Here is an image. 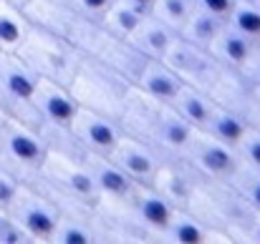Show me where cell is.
<instances>
[{"label":"cell","mask_w":260,"mask_h":244,"mask_svg":"<svg viewBox=\"0 0 260 244\" xmlns=\"http://www.w3.org/2000/svg\"><path fill=\"white\" fill-rule=\"evenodd\" d=\"M212 53V58L222 66V68H235V71H245V66L250 63V58L258 51V43L245 38L243 33L233 30L228 23L222 25V30L215 35V40L207 48Z\"/></svg>","instance_id":"cell-19"},{"label":"cell","mask_w":260,"mask_h":244,"mask_svg":"<svg viewBox=\"0 0 260 244\" xmlns=\"http://www.w3.org/2000/svg\"><path fill=\"white\" fill-rule=\"evenodd\" d=\"M69 3L74 5V10L79 13V18H84V20H96V23H99L114 0H69Z\"/></svg>","instance_id":"cell-35"},{"label":"cell","mask_w":260,"mask_h":244,"mask_svg":"<svg viewBox=\"0 0 260 244\" xmlns=\"http://www.w3.org/2000/svg\"><path fill=\"white\" fill-rule=\"evenodd\" d=\"M69 131L76 139V144L84 151H91V154H111L114 146L119 144V139L124 136V129H121L119 118L96 113V111L84 108V106L74 116Z\"/></svg>","instance_id":"cell-12"},{"label":"cell","mask_w":260,"mask_h":244,"mask_svg":"<svg viewBox=\"0 0 260 244\" xmlns=\"http://www.w3.org/2000/svg\"><path fill=\"white\" fill-rule=\"evenodd\" d=\"M15 56L38 78L66 83V86L74 81V76H76V71L84 61V53L74 46L71 38L56 35V33L33 28V25H30L25 40L18 46Z\"/></svg>","instance_id":"cell-4"},{"label":"cell","mask_w":260,"mask_h":244,"mask_svg":"<svg viewBox=\"0 0 260 244\" xmlns=\"http://www.w3.org/2000/svg\"><path fill=\"white\" fill-rule=\"evenodd\" d=\"M124 134L147 141L165 156H179L192 136V126L172 108V103L154 101L132 86L126 106L119 116Z\"/></svg>","instance_id":"cell-1"},{"label":"cell","mask_w":260,"mask_h":244,"mask_svg":"<svg viewBox=\"0 0 260 244\" xmlns=\"http://www.w3.org/2000/svg\"><path fill=\"white\" fill-rule=\"evenodd\" d=\"M144 15H147V13H142V10L134 8L132 3H126V0H114L99 23H101L109 33H114V35L129 40V35L137 30V25L142 23Z\"/></svg>","instance_id":"cell-28"},{"label":"cell","mask_w":260,"mask_h":244,"mask_svg":"<svg viewBox=\"0 0 260 244\" xmlns=\"http://www.w3.org/2000/svg\"><path fill=\"white\" fill-rule=\"evenodd\" d=\"M258 51H260V43H258Z\"/></svg>","instance_id":"cell-42"},{"label":"cell","mask_w":260,"mask_h":244,"mask_svg":"<svg viewBox=\"0 0 260 244\" xmlns=\"http://www.w3.org/2000/svg\"><path fill=\"white\" fill-rule=\"evenodd\" d=\"M192 3H194L197 10H205V13L220 18V20H228V15L235 8V0H192Z\"/></svg>","instance_id":"cell-36"},{"label":"cell","mask_w":260,"mask_h":244,"mask_svg":"<svg viewBox=\"0 0 260 244\" xmlns=\"http://www.w3.org/2000/svg\"><path fill=\"white\" fill-rule=\"evenodd\" d=\"M179 156L205 181H230V176L240 166V156H238L235 146H230L200 129L192 131V136Z\"/></svg>","instance_id":"cell-10"},{"label":"cell","mask_w":260,"mask_h":244,"mask_svg":"<svg viewBox=\"0 0 260 244\" xmlns=\"http://www.w3.org/2000/svg\"><path fill=\"white\" fill-rule=\"evenodd\" d=\"M23 13L33 28L66 35V38H71L76 23L81 20L69 0H28L23 5Z\"/></svg>","instance_id":"cell-17"},{"label":"cell","mask_w":260,"mask_h":244,"mask_svg":"<svg viewBox=\"0 0 260 244\" xmlns=\"http://www.w3.org/2000/svg\"><path fill=\"white\" fill-rule=\"evenodd\" d=\"M253 86L255 83L250 81L243 71L222 68L220 76L215 78V83L210 86L207 96L222 108H230V111H238V113H248V101H250Z\"/></svg>","instance_id":"cell-20"},{"label":"cell","mask_w":260,"mask_h":244,"mask_svg":"<svg viewBox=\"0 0 260 244\" xmlns=\"http://www.w3.org/2000/svg\"><path fill=\"white\" fill-rule=\"evenodd\" d=\"M172 108L192 126V129H205V124L210 121V116H212V108H215V101L205 93V91H200V88H194V86H182L179 88V93L172 98Z\"/></svg>","instance_id":"cell-25"},{"label":"cell","mask_w":260,"mask_h":244,"mask_svg":"<svg viewBox=\"0 0 260 244\" xmlns=\"http://www.w3.org/2000/svg\"><path fill=\"white\" fill-rule=\"evenodd\" d=\"M84 166H86L88 176L99 191V196H111V199H124L134 181L121 171V166L114 161L109 154H84Z\"/></svg>","instance_id":"cell-18"},{"label":"cell","mask_w":260,"mask_h":244,"mask_svg":"<svg viewBox=\"0 0 260 244\" xmlns=\"http://www.w3.org/2000/svg\"><path fill=\"white\" fill-rule=\"evenodd\" d=\"M222 25H225V20H220V18H215V15H210V13L194 8L192 15H189V20H187L184 28L179 30V38L189 40L192 46L210 48V43H212L215 35L222 30Z\"/></svg>","instance_id":"cell-29"},{"label":"cell","mask_w":260,"mask_h":244,"mask_svg":"<svg viewBox=\"0 0 260 244\" xmlns=\"http://www.w3.org/2000/svg\"><path fill=\"white\" fill-rule=\"evenodd\" d=\"M38 76L15 56L0 51V113L18 118L30 126H41V118L33 108V91Z\"/></svg>","instance_id":"cell-8"},{"label":"cell","mask_w":260,"mask_h":244,"mask_svg":"<svg viewBox=\"0 0 260 244\" xmlns=\"http://www.w3.org/2000/svg\"><path fill=\"white\" fill-rule=\"evenodd\" d=\"M159 242L167 244H207V242H222L220 234H215L207 224H202L189 209H174L172 219L162 234Z\"/></svg>","instance_id":"cell-23"},{"label":"cell","mask_w":260,"mask_h":244,"mask_svg":"<svg viewBox=\"0 0 260 244\" xmlns=\"http://www.w3.org/2000/svg\"><path fill=\"white\" fill-rule=\"evenodd\" d=\"M248 126H250V121H248L245 113H238V111H230V108H222V106L215 103L212 116H210V121L205 124L202 131H207L210 136H215V139H220L230 146H238V141L243 139Z\"/></svg>","instance_id":"cell-26"},{"label":"cell","mask_w":260,"mask_h":244,"mask_svg":"<svg viewBox=\"0 0 260 244\" xmlns=\"http://www.w3.org/2000/svg\"><path fill=\"white\" fill-rule=\"evenodd\" d=\"M18 179L15 176H10L5 169H0V207H8L10 204V199H13V194L18 191Z\"/></svg>","instance_id":"cell-37"},{"label":"cell","mask_w":260,"mask_h":244,"mask_svg":"<svg viewBox=\"0 0 260 244\" xmlns=\"http://www.w3.org/2000/svg\"><path fill=\"white\" fill-rule=\"evenodd\" d=\"M233 30L260 43V3L258 0H235L233 13L225 20Z\"/></svg>","instance_id":"cell-30"},{"label":"cell","mask_w":260,"mask_h":244,"mask_svg":"<svg viewBox=\"0 0 260 244\" xmlns=\"http://www.w3.org/2000/svg\"><path fill=\"white\" fill-rule=\"evenodd\" d=\"M3 3H10V5H15V8H23L28 0H3Z\"/></svg>","instance_id":"cell-41"},{"label":"cell","mask_w":260,"mask_h":244,"mask_svg":"<svg viewBox=\"0 0 260 244\" xmlns=\"http://www.w3.org/2000/svg\"><path fill=\"white\" fill-rule=\"evenodd\" d=\"M177 33L170 25H165L162 20H157L152 13H147L142 18V23L137 25V30L129 35V43L144 56V58H165V53L170 51L174 43Z\"/></svg>","instance_id":"cell-22"},{"label":"cell","mask_w":260,"mask_h":244,"mask_svg":"<svg viewBox=\"0 0 260 244\" xmlns=\"http://www.w3.org/2000/svg\"><path fill=\"white\" fill-rule=\"evenodd\" d=\"M132 86L134 83L126 81L121 73H116L114 68H109L101 61L88 58V56H84L74 81L69 83L79 106L91 108L96 113H104V116H111V118L121 116L126 98L132 93Z\"/></svg>","instance_id":"cell-5"},{"label":"cell","mask_w":260,"mask_h":244,"mask_svg":"<svg viewBox=\"0 0 260 244\" xmlns=\"http://www.w3.org/2000/svg\"><path fill=\"white\" fill-rule=\"evenodd\" d=\"M0 244H30L28 234L13 219L8 207H0Z\"/></svg>","instance_id":"cell-34"},{"label":"cell","mask_w":260,"mask_h":244,"mask_svg":"<svg viewBox=\"0 0 260 244\" xmlns=\"http://www.w3.org/2000/svg\"><path fill=\"white\" fill-rule=\"evenodd\" d=\"M33 184L41 186L61 212H91L99 201V191L84 166V156H71L56 149H48Z\"/></svg>","instance_id":"cell-2"},{"label":"cell","mask_w":260,"mask_h":244,"mask_svg":"<svg viewBox=\"0 0 260 244\" xmlns=\"http://www.w3.org/2000/svg\"><path fill=\"white\" fill-rule=\"evenodd\" d=\"M109 156L121 166V171L134 184H152L159 164L165 161V154H159L154 146H149L147 141L134 139L129 134H124L119 139V144L114 146V151Z\"/></svg>","instance_id":"cell-16"},{"label":"cell","mask_w":260,"mask_h":244,"mask_svg":"<svg viewBox=\"0 0 260 244\" xmlns=\"http://www.w3.org/2000/svg\"><path fill=\"white\" fill-rule=\"evenodd\" d=\"M200 181H202L200 174L182 156H165V161L157 169L152 186L172 204L174 209H187L197 186H200Z\"/></svg>","instance_id":"cell-15"},{"label":"cell","mask_w":260,"mask_h":244,"mask_svg":"<svg viewBox=\"0 0 260 244\" xmlns=\"http://www.w3.org/2000/svg\"><path fill=\"white\" fill-rule=\"evenodd\" d=\"M71 40L74 46L88 56V58H96L101 61L104 66L114 68L116 73H121L126 81H137V76L142 73L144 63L149 58H144L126 38H119L114 33H109L101 23L96 20H79L74 33H71Z\"/></svg>","instance_id":"cell-6"},{"label":"cell","mask_w":260,"mask_h":244,"mask_svg":"<svg viewBox=\"0 0 260 244\" xmlns=\"http://www.w3.org/2000/svg\"><path fill=\"white\" fill-rule=\"evenodd\" d=\"M228 184L238 191V196H240L253 212H260V171L258 169L245 166V164L240 161V166L235 169V174L230 176Z\"/></svg>","instance_id":"cell-31"},{"label":"cell","mask_w":260,"mask_h":244,"mask_svg":"<svg viewBox=\"0 0 260 244\" xmlns=\"http://www.w3.org/2000/svg\"><path fill=\"white\" fill-rule=\"evenodd\" d=\"M182 86H184V81L174 73L162 58H149L144 63L142 73L134 81L137 91H142L144 96H149L154 101H162V103H172V98L179 93Z\"/></svg>","instance_id":"cell-21"},{"label":"cell","mask_w":260,"mask_h":244,"mask_svg":"<svg viewBox=\"0 0 260 244\" xmlns=\"http://www.w3.org/2000/svg\"><path fill=\"white\" fill-rule=\"evenodd\" d=\"M235 149H238V156H240V161L245 166H253V169L260 171V129L258 126L250 124Z\"/></svg>","instance_id":"cell-33"},{"label":"cell","mask_w":260,"mask_h":244,"mask_svg":"<svg viewBox=\"0 0 260 244\" xmlns=\"http://www.w3.org/2000/svg\"><path fill=\"white\" fill-rule=\"evenodd\" d=\"M174 73L187 83V86H194L200 91H210V86L215 83V78L220 76L222 66L212 58V53L207 48H200V46H192L189 40L184 38H174V43L170 46V51L165 53L162 58Z\"/></svg>","instance_id":"cell-11"},{"label":"cell","mask_w":260,"mask_h":244,"mask_svg":"<svg viewBox=\"0 0 260 244\" xmlns=\"http://www.w3.org/2000/svg\"><path fill=\"white\" fill-rule=\"evenodd\" d=\"M192 10H194V3L192 0H154V5H152L149 13L157 20H162L165 25H170L174 33L179 35V30L189 20Z\"/></svg>","instance_id":"cell-32"},{"label":"cell","mask_w":260,"mask_h":244,"mask_svg":"<svg viewBox=\"0 0 260 244\" xmlns=\"http://www.w3.org/2000/svg\"><path fill=\"white\" fill-rule=\"evenodd\" d=\"M137 224L144 229L149 242H159L170 219H172L174 207L152 186V184H134L132 191L124 196Z\"/></svg>","instance_id":"cell-13"},{"label":"cell","mask_w":260,"mask_h":244,"mask_svg":"<svg viewBox=\"0 0 260 244\" xmlns=\"http://www.w3.org/2000/svg\"><path fill=\"white\" fill-rule=\"evenodd\" d=\"M245 242L250 244H260V212L253 214L250 224H248V232H245Z\"/></svg>","instance_id":"cell-39"},{"label":"cell","mask_w":260,"mask_h":244,"mask_svg":"<svg viewBox=\"0 0 260 244\" xmlns=\"http://www.w3.org/2000/svg\"><path fill=\"white\" fill-rule=\"evenodd\" d=\"M8 212L28 234L30 244H48V237L61 217L58 204L33 181H20L18 191L13 194Z\"/></svg>","instance_id":"cell-9"},{"label":"cell","mask_w":260,"mask_h":244,"mask_svg":"<svg viewBox=\"0 0 260 244\" xmlns=\"http://www.w3.org/2000/svg\"><path fill=\"white\" fill-rule=\"evenodd\" d=\"M126 3H132L134 8H139L142 13H149V10H152V5H154V0H126Z\"/></svg>","instance_id":"cell-40"},{"label":"cell","mask_w":260,"mask_h":244,"mask_svg":"<svg viewBox=\"0 0 260 244\" xmlns=\"http://www.w3.org/2000/svg\"><path fill=\"white\" fill-rule=\"evenodd\" d=\"M33 108H36L41 124L69 129L81 106H79L76 96L71 93V88L66 83L38 78L36 91H33Z\"/></svg>","instance_id":"cell-14"},{"label":"cell","mask_w":260,"mask_h":244,"mask_svg":"<svg viewBox=\"0 0 260 244\" xmlns=\"http://www.w3.org/2000/svg\"><path fill=\"white\" fill-rule=\"evenodd\" d=\"M28 30H30V20L25 18L23 8L0 0V51L15 53L18 46L25 40Z\"/></svg>","instance_id":"cell-27"},{"label":"cell","mask_w":260,"mask_h":244,"mask_svg":"<svg viewBox=\"0 0 260 244\" xmlns=\"http://www.w3.org/2000/svg\"><path fill=\"white\" fill-rule=\"evenodd\" d=\"M46 154L48 144L36 126L0 113V169L18 181H33Z\"/></svg>","instance_id":"cell-7"},{"label":"cell","mask_w":260,"mask_h":244,"mask_svg":"<svg viewBox=\"0 0 260 244\" xmlns=\"http://www.w3.org/2000/svg\"><path fill=\"white\" fill-rule=\"evenodd\" d=\"M48 244H99L91 212H61Z\"/></svg>","instance_id":"cell-24"},{"label":"cell","mask_w":260,"mask_h":244,"mask_svg":"<svg viewBox=\"0 0 260 244\" xmlns=\"http://www.w3.org/2000/svg\"><path fill=\"white\" fill-rule=\"evenodd\" d=\"M187 209L215 234H220L222 242H245L248 224L255 214L228 181H205V179L200 181Z\"/></svg>","instance_id":"cell-3"},{"label":"cell","mask_w":260,"mask_h":244,"mask_svg":"<svg viewBox=\"0 0 260 244\" xmlns=\"http://www.w3.org/2000/svg\"><path fill=\"white\" fill-rule=\"evenodd\" d=\"M248 121L253 124V126H258L260 129V83L253 86V93H250V101H248Z\"/></svg>","instance_id":"cell-38"}]
</instances>
